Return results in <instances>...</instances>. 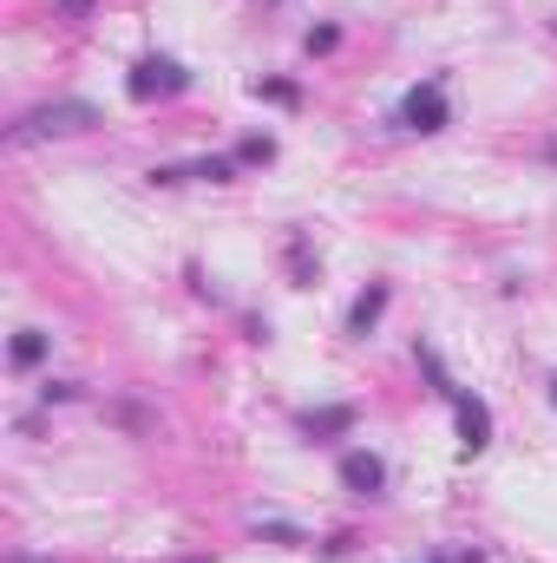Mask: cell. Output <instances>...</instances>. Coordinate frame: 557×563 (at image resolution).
Returning <instances> with one entry per match:
<instances>
[{"label":"cell","mask_w":557,"mask_h":563,"mask_svg":"<svg viewBox=\"0 0 557 563\" xmlns=\"http://www.w3.org/2000/svg\"><path fill=\"white\" fill-rule=\"evenodd\" d=\"M230 157H237V164H276V139H270V132H250V139H237Z\"/></svg>","instance_id":"13"},{"label":"cell","mask_w":557,"mask_h":563,"mask_svg":"<svg viewBox=\"0 0 557 563\" xmlns=\"http://www.w3.org/2000/svg\"><path fill=\"white\" fill-rule=\"evenodd\" d=\"M73 400H79L73 380H46V387H40V407H73Z\"/></svg>","instance_id":"15"},{"label":"cell","mask_w":557,"mask_h":563,"mask_svg":"<svg viewBox=\"0 0 557 563\" xmlns=\"http://www.w3.org/2000/svg\"><path fill=\"white\" fill-rule=\"evenodd\" d=\"M250 99H270V106H288V112H295V106H302V86H295V79H270V73H256V79H250Z\"/></svg>","instance_id":"12"},{"label":"cell","mask_w":557,"mask_h":563,"mask_svg":"<svg viewBox=\"0 0 557 563\" xmlns=\"http://www.w3.org/2000/svg\"><path fill=\"white\" fill-rule=\"evenodd\" d=\"M237 170L243 164L217 151V157H190V164H151V184L157 190H171V184H237Z\"/></svg>","instance_id":"5"},{"label":"cell","mask_w":557,"mask_h":563,"mask_svg":"<svg viewBox=\"0 0 557 563\" xmlns=\"http://www.w3.org/2000/svg\"><path fill=\"white\" fill-rule=\"evenodd\" d=\"M545 157H551V164H557V139H551V144H545Z\"/></svg>","instance_id":"19"},{"label":"cell","mask_w":557,"mask_h":563,"mask_svg":"<svg viewBox=\"0 0 557 563\" xmlns=\"http://www.w3.org/2000/svg\"><path fill=\"white\" fill-rule=\"evenodd\" d=\"M387 301H394V282H368V288L354 295V308H348V334H354V341H368V334L381 328Z\"/></svg>","instance_id":"8"},{"label":"cell","mask_w":557,"mask_h":563,"mask_svg":"<svg viewBox=\"0 0 557 563\" xmlns=\"http://www.w3.org/2000/svg\"><path fill=\"white\" fill-rule=\"evenodd\" d=\"M92 13V0H53V20H66V26H79Z\"/></svg>","instance_id":"16"},{"label":"cell","mask_w":557,"mask_h":563,"mask_svg":"<svg viewBox=\"0 0 557 563\" xmlns=\"http://www.w3.org/2000/svg\"><path fill=\"white\" fill-rule=\"evenodd\" d=\"M282 263H288V282H295V288H315L321 263H315V250H308V230H288V243H282Z\"/></svg>","instance_id":"9"},{"label":"cell","mask_w":557,"mask_h":563,"mask_svg":"<svg viewBox=\"0 0 557 563\" xmlns=\"http://www.w3.org/2000/svg\"><path fill=\"white\" fill-rule=\"evenodd\" d=\"M197 79H190V66L184 59H171V53H139L132 59V73H125V99L132 106H157V99H184Z\"/></svg>","instance_id":"2"},{"label":"cell","mask_w":557,"mask_h":563,"mask_svg":"<svg viewBox=\"0 0 557 563\" xmlns=\"http://www.w3.org/2000/svg\"><path fill=\"white\" fill-rule=\"evenodd\" d=\"M250 538H256V544H282V551H302V544H308V531H302V525H282V518H256Z\"/></svg>","instance_id":"11"},{"label":"cell","mask_w":557,"mask_h":563,"mask_svg":"<svg viewBox=\"0 0 557 563\" xmlns=\"http://www.w3.org/2000/svg\"><path fill=\"white\" fill-rule=\"evenodd\" d=\"M348 551H354V538H348V531H335V538L321 544V558H348Z\"/></svg>","instance_id":"17"},{"label":"cell","mask_w":557,"mask_h":563,"mask_svg":"<svg viewBox=\"0 0 557 563\" xmlns=\"http://www.w3.org/2000/svg\"><path fill=\"white\" fill-rule=\"evenodd\" d=\"M341 485L354 492V498H381L387 492V459L381 452H368V445H354V452H341Z\"/></svg>","instance_id":"7"},{"label":"cell","mask_w":557,"mask_h":563,"mask_svg":"<svg viewBox=\"0 0 557 563\" xmlns=\"http://www.w3.org/2000/svg\"><path fill=\"white\" fill-rule=\"evenodd\" d=\"M46 347H53V334H46V328H20V334L7 341V361H13L20 374H33V367L46 361Z\"/></svg>","instance_id":"10"},{"label":"cell","mask_w":557,"mask_h":563,"mask_svg":"<svg viewBox=\"0 0 557 563\" xmlns=\"http://www.w3.org/2000/svg\"><path fill=\"white\" fill-rule=\"evenodd\" d=\"M106 112L92 99H46V106H26L13 125H7V151H26V144L46 139H79V132H99Z\"/></svg>","instance_id":"1"},{"label":"cell","mask_w":557,"mask_h":563,"mask_svg":"<svg viewBox=\"0 0 557 563\" xmlns=\"http://www.w3.org/2000/svg\"><path fill=\"white\" fill-rule=\"evenodd\" d=\"M394 125H401V132H414V139H439V132L452 125V99H446V79H439V73L401 92Z\"/></svg>","instance_id":"3"},{"label":"cell","mask_w":557,"mask_h":563,"mask_svg":"<svg viewBox=\"0 0 557 563\" xmlns=\"http://www.w3.org/2000/svg\"><path fill=\"white\" fill-rule=\"evenodd\" d=\"M433 563H485V551H439Z\"/></svg>","instance_id":"18"},{"label":"cell","mask_w":557,"mask_h":563,"mask_svg":"<svg viewBox=\"0 0 557 563\" xmlns=\"http://www.w3.org/2000/svg\"><path fill=\"white\" fill-rule=\"evenodd\" d=\"M13 563H46V558H13Z\"/></svg>","instance_id":"20"},{"label":"cell","mask_w":557,"mask_h":563,"mask_svg":"<svg viewBox=\"0 0 557 563\" xmlns=\"http://www.w3.org/2000/svg\"><path fill=\"white\" fill-rule=\"evenodd\" d=\"M446 407H452V420H459V452H466V459H479V452L492 445V432H499V426H492V407H485L472 387H459Z\"/></svg>","instance_id":"4"},{"label":"cell","mask_w":557,"mask_h":563,"mask_svg":"<svg viewBox=\"0 0 557 563\" xmlns=\"http://www.w3.org/2000/svg\"><path fill=\"white\" fill-rule=\"evenodd\" d=\"M302 46L321 59V53H335V46H341V26H335V20H321V26H308V33H302Z\"/></svg>","instance_id":"14"},{"label":"cell","mask_w":557,"mask_h":563,"mask_svg":"<svg viewBox=\"0 0 557 563\" xmlns=\"http://www.w3.org/2000/svg\"><path fill=\"white\" fill-rule=\"evenodd\" d=\"M551 407H557V374H551Z\"/></svg>","instance_id":"22"},{"label":"cell","mask_w":557,"mask_h":563,"mask_svg":"<svg viewBox=\"0 0 557 563\" xmlns=\"http://www.w3.org/2000/svg\"><path fill=\"white\" fill-rule=\"evenodd\" d=\"M361 426V407L354 400H335V407H308V413H295V432L308 439V445H335V439H348Z\"/></svg>","instance_id":"6"},{"label":"cell","mask_w":557,"mask_h":563,"mask_svg":"<svg viewBox=\"0 0 557 563\" xmlns=\"http://www.w3.org/2000/svg\"><path fill=\"white\" fill-rule=\"evenodd\" d=\"M184 563H217V558H184Z\"/></svg>","instance_id":"21"}]
</instances>
